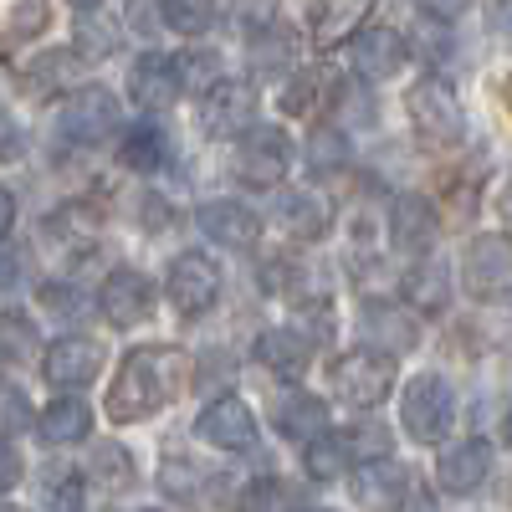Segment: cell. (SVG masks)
I'll return each mask as SVG.
<instances>
[{
	"label": "cell",
	"instance_id": "obj_1",
	"mask_svg": "<svg viewBox=\"0 0 512 512\" xmlns=\"http://www.w3.org/2000/svg\"><path fill=\"white\" fill-rule=\"evenodd\" d=\"M190 384V354L175 344H139L128 349L113 384H108V420H149Z\"/></svg>",
	"mask_w": 512,
	"mask_h": 512
},
{
	"label": "cell",
	"instance_id": "obj_2",
	"mask_svg": "<svg viewBox=\"0 0 512 512\" xmlns=\"http://www.w3.org/2000/svg\"><path fill=\"white\" fill-rule=\"evenodd\" d=\"M328 384L333 395L354 405V410H374L384 395L395 390V359L379 354V349H349L328 364Z\"/></svg>",
	"mask_w": 512,
	"mask_h": 512
},
{
	"label": "cell",
	"instance_id": "obj_3",
	"mask_svg": "<svg viewBox=\"0 0 512 512\" xmlns=\"http://www.w3.org/2000/svg\"><path fill=\"white\" fill-rule=\"evenodd\" d=\"M405 113H410V123L431 144H461V134H466L461 98H456L451 82H441V77H420L415 88L405 93Z\"/></svg>",
	"mask_w": 512,
	"mask_h": 512
},
{
	"label": "cell",
	"instance_id": "obj_4",
	"mask_svg": "<svg viewBox=\"0 0 512 512\" xmlns=\"http://www.w3.org/2000/svg\"><path fill=\"white\" fill-rule=\"evenodd\" d=\"M461 287L477 303H507L512 297V241L507 236H477L461 251Z\"/></svg>",
	"mask_w": 512,
	"mask_h": 512
},
{
	"label": "cell",
	"instance_id": "obj_5",
	"mask_svg": "<svg viewBox=\"0 0 512 512\" xmlns=\"http://www.w3.org/2000/svg\"><path fill=\"white\" fill-rule=\"evenodd\" d=\"M456 415V395L441 374H415L405 384V400H400V420L415 441H441L446 425Z\"/></svg>",
	"mask_w": 512,
	"mask_h": 512
},
{
	"label": "cell",
	"instance_id": "obj_6",
	"mask_svg": "<svg viewBox=\"0 0 512 512\" xmlns=\"http://www.w3.org/2000/svg\"><path fill=\"white\" fill-rule=\"evenodd\" d=\"M287 164H292V149H287L282 128L262 123V128H246V134H241V144H236V180L241 185L272 190V185H282Z\"/></svg>",
	"mask_w": 512,
	"mask_h": 512
},
{
	"label": "cell",
	"instance_id": "obj_7",
	"mask_svg": "<svg viewBox=\"0 0 512 512\" xmlns=\"http://www.w3.org/2000/svg\"><path fill=\"white\" fill-rule=\"evenodd\" d=\"M164 292H169V303H175L185 318H200V313L216 308V297H221V267L210 262L205 251H185V256L169 262Z\"/></svg>",
	"mask_w": 512,
	"mask_h": 512
},
{
	"label": "cell",
	"instance_id": "obj_8",
	"mask_svg": "<svg viewBox=\"0 0 512 512\" xmlns=\"http://www.w3.org/2000/svg\"><path fill=\"white\" fill-rule=\"evenodd\" d=\"M118 123H123V108L108 88H77L57 113V128L72 144H103L118 134Z\"/></svg>",
	"mask_w": 512,
	"mask_h": 512
},
{
	"label": "cell",
	"instance_id": "obj_9",
	"mask_svg": "<svg viewBox=\"0 0 512 512\" xmlns=\"http://www.w3.org/2000/svg\"><path fill=\"white\" fill-rule=\"evenodd\" d=\"M256 118V88L241 77H216L200 98V128L210 139H231V134H246Z\"/></svg>",
	"mask_w": 512,
	"mask_h": 512
},
{
	"label": "cell",
	"instance_id": "obj_10",
	"mask_svg": "<svg viewBox=\"0 0 512 512\" xmlns=\"http://www.w3.org/2000/svg\"><path fill=\"white\" fill-rule=\"evenodd\" d=\"M98 369H103V344L88 333H67L41 354V374H47L57 390H82V384L98 379Z\"/></svg>",
	"mask_w": 512,
	"mask_h": 512
},
{
	"label": "cell",
	"instance_id": "obj_11",
	"mask_svg": "<svg viewBox=\"0 0 512 512\" xmlns=\"http://www.w3.org/2000/svg\"><path fill=\"white\" fill-rule=\"evenodd\" d=\"M195 436L210 441L216 451H256V415H251L246 400L221 395L195 415Z\"/></svg>",
	"mask_w": 512,
	"mask_h": 512
},
{
	"label": "cell",
	"instance_id": "obj_12",
	"mask_svg": "<svg viewBox=\"0 0 512 512\" xmlns=\"http://www.w3.org/2000/svg\"><path fill=\"white\" fill-rule=\"evenodd\" d=\"M410 492H420V482H415L410 466H400L395 456L364 461L359 472H354V497L369 512H400V507H410Z\"/></svg>",
	"mask_w": 512,
	"mask_h": 512
},
{
	"label": "cell",
	"instance_id": "obj_13",
	"mask_svg": "<svg viewBox=\"0 0 512 512\" xmlns=\"http://www.w3.org/2000/svg\"><path fill=\"white\" fill-rule=\"evenodd\" d=\"M98 313H103L113 328H134V323H144V318L154 313V282H149L144 272H134V267L108 272L103 287H98Z\"/></svg>",
	"mask_w": 512,
	"mask_h": 512
},
{
	"label": "cell",
	"instance_id": "obj_14",
	"mask_svg": "<svg viewBox=\"0 0 512 512\" xmlns=\"http://www.w3.org/2000/svg\"><path fill=\"white\" fill-rule=\"evenodd\" d=\"M349 52H354V72L369 77V82H384V77H395L410 57V41L395 31V26H384V21H364L349 41Z\"/></svg>",
	"mask_w": 512,
	"mask_h": 512
},
{
	"label": "cell",
	"instance_id": "obj_15",
	"mask_svg": "<svg viewBox=\"0 0 512 512\" xmlns=\"http://www.w3.org/2000/svg\"><path fill=\"white\" fill-rule=\"evenodd\" d=\"M185 93V77H180V62L164 57V52H144L128 72V98H134L144 113H169Z\"/></svg>",
	"mask_w": 512,
	"mask_h": 512
},
{
	"label": "cell",
	"instance_id": "obj_16",
	"mask_svg": "<svg viewBox=\"0 0 512 512\" xmlns=\"http://www.w3.org/2000/svg\"><path fill=\"white\" fill-rule=\"evenodd\" d=\"M200 231L216 241V246H231V251H251L256 236H262V221H256L251 205H236V200H205L200 205Z\"/></svg>",
	"mask_w": 512,
	"mask_h": 512
},
{
	"label": "cell",
	"instance_id": "obj_17",
	"mask_svg": "<svg viewBox=\"0 0 512 512\" xmlns=\"http://www.w3.org/2000/svg\"><path fill=\"white\" fill-rule=\"evenodd\" d=\"M436 236H441V221H436L431 200L400 195L395 210H390V241H395V251H405V256H431Z\"/></svg>",
	"mask_w": 512,
	"mask_h": 512
},
{
	"label": "cell",
	"instance_id": "obj_18",
	"mask_svg": "<svg viewBox=\"0 0 512 512\" xmlns=\"http://www.w3.org/2000/svg\"><path fill=\"white\" fill-rule=\"evenodd\" d=\"M256 364L282 374V379H303L308 374V359H313V338L297 333V328H267L262 338H256Z\"/></svg>",
	"mask_w": 512,
	"mask_h": 512
},
{
	"label": "cell",
	"instance_id": "obj_19",
	"mask_svg": "<svg viewBox=\"0 0 512 512\" xmlns=\"http://www.w3.org/2000/svg\"><path fill=\"white\" fill-rule=\"evenodd\" d=\"M492 472V446L487 441H456L451 451H441V466H436V477L446 492L466 497V492H477Z\"/></svg>",
	"mask_w": 512,
	"mask_h": 512
},
{
	"label": "cell",
	"instance_id": "obj_20",
	"mask_svg": "<svg viewBox=\"0 0 512 512\" xmlns=\"http://www.w3.org/2000/svg\"><path fill=\"white\" fill-rule=\"evenodd\" d=\"M364 333H369V344L364 349H374L379 344V354H400V349H415V338H420V323L400 308V303H364Z\"/></svg>",
	"mask_w": 512,
	"mask_h": 512
},
{
	"label": "cell",
	"instance_id": "obj_21",
	"mask_svg": "<svg viewBox=\"0 0 512 512\" xmlns=\"http://www.w3.org/2000/svg\"><path fill=\"white\" fill-rule=\"evenodd\" d=\"M338 98V77L328 67H303L287 77L282 88V113L287 118H323V108Z\"/></svg>",
	"mask_w": 512,
	"mask_h": 512
},
{
	"label": "cell",
	"instance_id": "obj_22",
	"mask_svg": "<svg viewBox=\"0 0 512 512\" xmlns=\"http://www.w3.org/2000/svg\"><path fill=\"white\" fill-rule=\"evenodd\" d=\"M272 420H277V431H282L287 441H318V436H328V410H323V400H313V395H303V390L282 395L277 410H272Z\"/></svg>",
	"mask_w": 512,
	"mask_h": 512
},
{
	"label": "cell",
	"instance_id": "obj_23",
	"mask_svg": "<svg viewBox=\"0 0 512 512\" xmlns=\"http://www.w3.org/2000/svg\"><path fill=\"white\" fill-rule=\"evenodd\" d=\"M36 431H41V441H47V446L88 441V431H93V410L82 405V400H72V395H62V400H52L47 410L36 415Z\"/></svg>",
	"mask_w": 512,
	"mask_h": 512
},
{
	"label": "cell",
	"instance_id": "obj_24",
	"mask_svg": "<svg viewBox=\"0 0 512 512\" xmlns=\"http://www.w3.org/2000/svg\"><path fill=\"white\" fill-rule=\"evenodd\" d=\"M169 139H164V128L159 123H134L123 134V144H118V164H128V169H139V175H149V169H164L169 164Z\"/></svg>",
	"mask_w": 512,
	"mask_h": 512
},
{
	"label": "cell",
	"instance_id": "obj_25",
	"mask_svg": "<svg viewBox=\"0 0 512 512\" xmlns=\"http://www.w3.org/2000/svg\"><path fill=\"white\" fill-rule=\"evenodd\" d=\"M369 21V6H313L308 11V36L318 47H338V41H354V31Z\"/></svg>",
	"mask_w": 512,
	"mask_h": 512
},
{
	"label": "cell",
	"instance_id": "obj_26",
	"mask_svg": "<svg viewBox=\"0 0 512 512\" xmlns=\"http://www.w3.org/2000/svg\"><path fill=\"white\" fill-rule=\"evenodd\" d=\"M277 216H282V226H287L292 236H303V241H313V236L328 231V205H323L313 190L282 195V200H277Z\"/></svg>",
	"mask_w": 512,
	"mask_h": 512
},
{
	"label": "cell",
	"instance_id": "obj_27",
	"mask_svg": "<svg viewBox=\"0 0 512 512\" xmlns=\"http://www.w3.org/2000/svg\"><path fill=\"white\" fill-rule=\"evenodd\" d=\"M159 487L175 497V502H200L210 492V472H205L195 456H169L159 466Z\"/></svg>",
	"mask_w": 512,
	"mask_h": 512
},
{
	"label": "cell",
	"instance_id": "obj_28",
	"mask_svg": "<svg viewBox=\"0 0 512 512\" xmlns=\"http://www.w3.org/2000/svg\"><path fill=\"white\" fill-rule=\"evenodd\" d=\"M77 62L88 57V62H103L118 52V26L103 16V11H77Z\"/></svg>",
	"mask_w": 512,
	"mask_h": 512
},
{
	"label": "cell",
	"instance_id": "obj_29",
	"mask_svg": "<svg viewBox=\"0 0 512 512\" xmlns=\"http://www.w3.org/2000/svg\"><path fill=\"white\" fill-rule=\"evenodd\" d=\"M344 164H349V139L338 134V128H313V139H308V169L318 180L328 175H344Z\"/></svg>",
	"mask_w": 512,
	"mask_h": 512
},
{
	"label": "cell",
	"instance_id": "obj_30",
	"mask_svg": "<svg viewBox=\"0 0 512 512\" xmlns=\"http://www.w3.org/2000/svg\"><path fill=\"white\" fill-rule=\"evenodd\" d=\"M88 477H93V482H103L108 492H118V487H128V482H134V456H128L123 446H113V441H103V446L93 451Z\"/></svg>",
	"mask_w": 512,
	"mask_h": 512
},
{
	"label": "cell",
	"instance_id": "obj_31",
	"mask_svg": "<svg viewBox=\"0 0 512 512\" xmlns=\"http://www.w3.org/2000/svg\"><path fill=\"white\" fill-rule=\"evenodd\" d=\"M159 16H164L169 31H180V36H205L210 21H216V6H210V0H169Z\"/></svg>",
	"mask_w": 512,
	"mask_h": 512
},
{
	"label": "cell",
	"instance_id": "obj_32",
	"mask_svg": "<svg viewBox=\"0 0 512 512\" xmlns=\"http://www.w3.org/2000/svg\"><path fill=\"white\" fill-rule=\"evenodd\" d=\"M344 441L338 436H318V441H308V451H303V472L313 477V482H333L338 472H344Z\"/></svg>",
	"mask_w": 512,
	"mask_h": 512
},
{
	"label": "cell",
	"instance_id": "obj_33",
	"mask_svg": "<svg viewBox=\"0 0 512 512\" xmlns=\"http://www.w3.org/2000/svg\"><path fill=\"white\" fill-rule=\"evenodd\" d=\"M82 72V62H77V52H47V57H41V62H31V88L36 93H57L62 88V82H72Z\"/></svg>",
	"mask_w": 512,
	"mask_h": 512
},
{
	"label": "cell",
	"instance_id": "obj_34",
	"mask_svg": "<svg viewBox=\"0 0 512 512\" xmlns=\"http://www.w3.org/2000/svg\"><path fill=\"white\" fill-rule=\"evenodd\" d=\"M344 456H359V461H384V451H390V431H384L379 420H359V425H349L344 436Z\"/></svg>",
	"mask_w": 512,
	"mask_h": 512
},
{
	"label": "cell",
	"instance_id": "obj_35",
	"mask_svg": "<svg viewBox=\"0 0 512 512\" xmlns=\"http://www.w3.org/2000/svg\"><path fill=\"white\" fill-rule=\"evenodd\" d=\"M26 425H31L26 390H21V384H11V379H0V446H6L11 436H21Z\"/></svg>",
	"mask_w": 512,
	"mask_h": 512
},
{
	"label": "cell",
	"instance_id": "obj_36",
	"mask_svg": "<svg viewBox=\"0 0 512 512\" xmlns=\"http://www.w3.org/2000/svg\"><path fill=\"white\" fill-rule=\"evenodd\" d=\"M88 487H82V477L77 472H57V477H47V487H41V512H82V497Z\"/></svg>",
	"mask_w": 512,
	"mask_h": 512
},
{
	"label": "cell",
	"instance_id": "obj_37",
	"mask_svg": "<svg viewBox=\"0 0 512 512\" xmlns=\"http://www.w3.org/2000/svg\"><path fill=\"white\" fill-rule=\"evenodd\" d=\"M405 297L410 303H420V308H446V272L441 267H420V272H410V282H405Z\"/></svg>",
	"mask_w": 512,
	"mask_h": 512
},
{
	"label": "cell",
	"instance_id": "obj_38",
	"mask_svg": "<svg viewBox=\"0 0 512 512\" xmlns=\"http://www.w3.org/2000/svg\"><path fill=\"white\" fill-rule=\"evenodd\" d=\"M26 349H31V328L16 313H6L0 318V359H21Z\"/></svg>",
	"mask_w": 512,
	"mask_h": 512
},
{
	"label": "cell",
	"instance_id": "obj_39",
	"mask_svg": "<svg viewBox=\"0 0 512 512\" xmlns=\"http://www.w3.org/2000/svg\"><path fill=\"white\" fill-rule=\"evenodd\" d=\"M41 303H47L52 313H67V318H72V313L82 308V297L67 292V282H47V287H41Z\"/></svg>",
	"mask_w": 512,
	"mask_h": 512
},
{
	"label": "cell",
	"instance_id": "obj_40",
	"mask_svg": "<svg viewBox=\"0 0 512 512\" xmlns=\"http://www.w3.org/2000/svg\"><path fill=\"white\" fill-rule=\"evenodd\" d=\"M21 282V256H16V246H0V292H11Z\"/></svg>",
	"mask_w": 512,
	"mask_h": 512
},
{
	"label": "cell",
	"instance_id": "obj_41",
	"mask_svg": "<svg viewBox=\"0 0 512 512\" xmlns=\"http://www.w3.org/2000/svg\"><path fill=\"white\" fill-rule=\"evenodd\" d=\"M11 26H16V31H41V26H47V6H21V11H11Z\"/></svg>",
	"mask_w": 512,
	"mask_h": 512
},
{
	"label": "cell",
	"instance_id": "obj_42",
	"mask_svg": "<svg viewBox=\"0 0 512 512\" xmlns=\"http://www.w3.org/2000/svg\"><path fill=\"white\" fill-rule=\"evenodd\" d=\"M16 482H21V456L11 446H0V492L16 487Z\"/></svg>",
	"mask_w": 512,
	"mask_h": 512
},
{
	"label": "cell",
	"instance_id": "obj_43",
	"mask_svg": "<svg viewBox=\"0 0 512 512\" xmlns=\"http://www.w3.org/2000/svg\"><path fill=\"white\" fill-rule=\"evenodd\" d=\"M11 221H16V195H11L6 185H0V241L11 236Z\"/></svg>",
	"mask_w": 512,
	"mask_h": 512
},
{
	"label": "cell",
	"instance_id": "obj_44",
	"mask_svg": "<svg viewBox=\"0 0 512 512\" xmlns=\"http://www.w3.org/2000/svg\"><path fill=\"white\" fill-rule=\"evenodd\" d=\"M497 205H502V221H507V241H512V180L502 185V200Z\"/></svg>",
	"mask_w": 512,
	"mask_h": 512
},
{
	"label": "cell",
	"instance_id": "obj_45",
	"mask_svg": "<svg viewBox=\"0 0 512 512\" xmlns=\"http://www.w3.org/2000/svg\"><path fill=\"white\" fill-rule=\"evenodd\" d=\"M492 26H502V31H512V6H497V11H492Z\"/></svg>",
	"mask_w": 512,
	"mask_h": 512
},
{
	"label": "cell",
	"instance_id": "obj_46",
	"mask_svg": "<svg viewBox=\"0 0 512 512\" xmlns=\"http://www.w3.org/2000/svg\"><path fill=\"white\" fill-rule=\"evenodd\" d=\"M502 436H507V446H512V415H507V425H502Z\"/></svg>",
	"mask_w": 512,
	"mask_h": 512
},
{
	"label": "cell",
	"instance_id": "obj_47",
	"mask_svg": "<svg viewBox=\"0 0 512 512\" xmlns=\"http://www.w3.org/2000/svg\"><path fill=\"white\" fill-rule=\"evenodd\" d=\"M0 512H21V507H11V502H0Z\"/></svg>",
	"mask_w": 512,
	"mask_h": 512
},
{
	"label": "cell",
	"instance_id": "obj_48",
	"mask_svg": "<svg viewBox=\"0 0 512 512\" xmlns=\"http://www.w3.org/2000/svg\"><path fill=\"white\" fill-rule=\"evenodd\" d=\"M0 139H6V113H0Z\"/></svg>",
	"mask_w": 512,
	"mask_h": 512
},
{
	"label": "cell",
	"instance_id": "obj_49",
	"mask_svg": "<svg viewBox=\"0 0 512 512\" xmlns=\"http://www.w3.org/2000/svg\"><path fill=\"white\" fill-rule=\"evenodd\" d=\"M507 108H512V77H507Z\"/></svg>",
	"mask_w": 512,
	"mask_h": 512
},
{
	"label": "cell",
	"instance_id": "obj_50",
	"mask_svg": "<svg viewBox=\"0 0 512 512\" xmlns=\"http://www.w3.org/2000/svg\"><path fill=\"white\" fill-rule=\"evenodd\" d=\"M308 512H333V507H308Z\"/></svg>",
	"mask_w": 512,
	"mask_h": 512
}]
</instances>
